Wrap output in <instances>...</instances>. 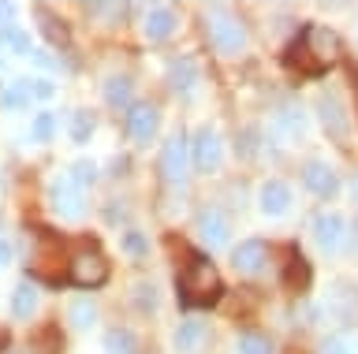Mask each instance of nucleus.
<instances>
[{"label":"nucleus","mask_w":358,"mask_h":354,"mask_svg":"<svg viewBox=\"0 0 358 354\" xmlns=\"http://www.w3.org/2000/svg\"><path fill=\"white\" fill-rule=\"evenodd\" d=\"M49 202H52V209L60 213L64 220H78L86 213V205H83V191L71 183V175H60V179H52V186H49Z\"/></svg>","instance_id":"6"},{"label":"nucleus","mask_w":358,"mask_h":354,"mask_svg":"<svg viewBox=\"0 0 358 354\" xmlns=\"http://www.w3.org/2000/svg\"><path fill=\"white\" fill-rule=\"evenodd\" d=\"M145 38H153V41H161V38H168L176 30V12L172 8H150V12H145Z\"/></svg>","instance_id":"17"},{"label":"nucleus","mask_w":358,"mask_h":354,"mask_svg":"<svg viewBox=\"0 0 358 354\" xmlns=\"http://www.w3.org/2000/svg\"><path fill=\"white\" fill-rule=\"evenodd\" d=\"M313 239L324 253H336L343 246V216L336 213H317L313 216Z\"/></svg>","instance_id":"10"},{"label":"nucleus","mask_w":358,"mask_h":354,"mask_svg":"<svg viewBox=\"0 0 358 354\" xmlns=\"http://www.w3.org/2000/svg\"><path fill=\"white\" fill-rule=\"evenodd\" d=\"M190 146H194V168L198 172H213L220 164V135L213 127H201Z\"/></svg>","instance_id":"9"},{"label":"nucleus","mask_w":358,"mask_h":354,"mask_svg":"<svg viewBox=\"0 0 358 354\" xmlns=\"http://www.w3.org/2000/svg\"><path fill=\"white\" fill-rule=\"evenodd\" d=\"M127 8L123 4H86V15H108V19H123Z\"/></svg>","instance_id":"32"},{"label":"nucleus","mask_w":358,"mask_h":354,"mask_svg":"<svg viewBox=\"0 0 358 354\" xmlns=\"http://www.w3.org/2000/svg\"><path fill=\"white\" fill-rule=\"evenodd\" d=\"M138 291H142V295H138V302H142V309H153V306H157V287H153V283H150V287L142 283Z\"/></svg>","instance_id":"34"},{"label":"nucleus","mask_w":358,"mask_h":354,"mask_svg":"<svg viewBox=\"0 0 358 354\" xmlns=\"http://www.w3.org/2000/svg\"><path fill=\"white\" fill-rule=\"evenodd\" d=\"M123 246H127L131 253H142V250H145V239L138 235V231H127V239H123Z\"/></svg>","instance_id":"35"},{"label":"nucleus","mask_w":358,"mask_h":354,"mask_svg":"<svg viewBox=\"0 0 358 354\" xmlns=\"http://www.w3.org/2000/svg\"><path fill=\"white\" fill-rule=\"evenodd\" d=\"M64 242L49 235V231H38V250H34V258H30V272L34 276H41V280H64Z\"/></svg>","instance_id":"4"},{"label":"nucleus","mask_w":358,"mask_h":354,"mask_svg":"<svg viewBox=\"0 0 358 354\" xmlns=\"http://www.w3.org/2000/svg\"><path fill=\"white\" fill-rule=\"evenodd\" d=\"M168 82H172L176 94H190V90H194V82H198V64L190 57L172 60V64H168Z\"/></svg>","instance_id":"15"},{"label":"nucleus","mask_w":358,"mask_h":354,"mask_svg":"<svg viewBox=\"0 0 358 354\" xmlns=\"http://www.w3.org/2000/svg\"><path fill=\"white\" fill-rule=\"evenodd\" d=\"M90 135H94V116L86 108H75L71 112V142H90Z\"/></svg>","instance_id":"26"},{"label":"nucleus","mask_w":358,"mask_h":354,"mask_svg":"<svg viewBox=\"0 0 358 354\" xmlns=\"http://www.w3.org/2000/svg\"><path fill=\"white\" fill-rule=\"evenodd\" d=\"M67 320H71V328L83 332V328H90L97 320V306L90 302V298H75L71 309H67Z\"/></svg>","instance_id":"22"},{"label":"nucleus","mask_w":358,"mask_h":354,"mask_svg":"<svg viewBox=\"0 0 358 354\" xmlns=\"http://www.w3.org/2000/svg\"><path fill=\"white\" fill-rule=\"evenodd\" d=\"M239 354H273V339L262 332H243L239 336Z\"/></svg>","instance_id":"25"},{"label":"nucleus","mask_w":358,"mask_h":354,"mask_svg":"<svg viewBox=\"0 0 358 354\" xmlns=\"http://www.w3.org/2000/svg\"><path fill=\"white\" fill-rule=\"evenodd\" d=\"M161 175L168 183H183V175H187V138L179 135V131L161 149Z\"/></svg>","instance_id":"7"},{"label":"nucleus","mask_w":358,"mask_h":354,"mask_svg":"<svg viewBox=\"0 0 358 354\" xmlns=\"http://www.w3.org/2000/svg\"><path fill=\"white\" fill-rule=\"evenodd\" d=\"M52 127H56L52 112H38V119H34V142H49L52 138Z\"/></svg>","instance_id":"31"},{"label":"nucleus","mask_w":358,"mask_h":354,"mask_svg":"<svg viewBox=\"0 0 358 354\" xmlns=\"http://www.w3.org/2000/svg\"><path fill=\"white\" fill-rule=\"evenodd\" d=\"M97 179V168H94V161H78L75 168H71V183L78 186V191H86L90 183Z\"/></svg>","instance_id":"29"},{"label":"nucleus","mask_w":358,"mask_h":354,"mask_svg":"<svg viewBox=\"0 0 358 354\" xmlns=\"http://www.w3.org/2000/svg\"><path fill=\"white\" fill-rule=\"evenodd\" d=\"M11 15H15V4H8V0H0V23H11Z\"/></svg>","instance_id":"37"},{"label":"nucleus","mask_w":358,"mask_h":354,"mask_svg":"<svg viewBox=\"0 0 358 354\" xmlns=\"http://www.w3.org/2000/svg\"><path fill=\"white\" fill-rule=\"evenodd\" d=\"M351 198H355V205H358V175H355V183H351Z\"/></svg>","instance_id":"39"},{"label":"nucleus","mask_w":358,"mask_h":354,"mask_svg":"<svg viewBox=\"0 0 358 354\" xmlns=\"http://www.w3.org/2000/svg\"><path fill=\"white\" fill-rule=\"evenodd\" d=\"M34 15H38V27H41V34L45 38H49L52 41V45H60V49H67V45H71V34H67V27L60 23V19H56L52 12H49V8H34Z\"/></svg>","instance_id":"18"},{"label":"nucleus","mask_w":358,"mask_h":354,"mask_svg":"<svg viewBox=\"0 0 358 354\" xmlns=\"http://www.w3.org/2000/svg\"><path fill=\"white\" fill-rule=\"evenodd\" d=\"M0 49H11V52H19V57H30V38L22 34V30H15V27H4L0 30Z\"/></svg>","instance_id":"24"},{"label":"nucleus","mask_w":358,"mask_h":354,"mask_svg":"<svg viewBox=\"0 0 358 354\" xmlns=\"http://www.w3.org/2000/svg\"><path fill=\"white\" fill-rule=\"evenodd\" d=\"M310 280V269H306V258L302 253H291V269H287V287L291 291H302Z\"/></svg>","instance_id":"27"},{"label":"nucleus","mask_w":358,"mask_h":354,"mask_svg":"<svg viewBox=\"0 0 358 354\" xmlns=\"http://www.w3.org/2000/svg\"><path fill=\"white\" fill-rule=\"evenodd\" d=\"M321 354H355V351L347 347L343 339H329V343H324V351H321Z\"/></svg>","instance_id":"36"},{"label":"nucleus","mask_w":358,"mask_h":354,"mask_svg":"<svg viewBox=\"0 0 358 354\" xmlns=\"http://www.w3.org/2000/svg\"><path fill=\"white\" fill-rule=\"evenodd\" d=\"M302 183H306L313 194H321V198H332L336 186H340L336 172L329 168V164H321V161H310L306 168H302Z\"/></svg>","instance_id":"12"},{"label":"nucleus","mask_w":358,"mask_h":354,"mask_svg":"<svg viewBox=\"0 0 358 354\" xmlns=\"http://www.w3.org/2000/svg\"><path fill=\"white\" fill-rule=\"evenodd\" d=\"M276 124L287 131V135H302L306 131V116H302V108H284V112L276 116Z\"/></svg>","instance_id":"28"},{"label":"nucleus","mask_w":358,"mask_h":354,"mask_svg":"<svg viewBox=\"0 0 358 354\" xmlns=\"http://www.w3.org/2000/svg\"><path fill=\"white\" fill-rule=\"evenodd\" d=\"M67 276H71V283L78 287H101L108 280V261H105V253L94 250V246H86V250H78L71 261H67Z\"/></svg>","instance_id":"5"},{"label":"nucleus","mask_w":358,"mask_h":354,"mask_svg":"<svg viewBox=\"0 0 358 354\" xmlns=\"http://www.w3.org/2000/svg\"><path fill=\"white\" fill-rule=\"evenodd\" d=\"M8 261H11V242H4V239H0V269H4Z\"/></svg>","instance_id":"38"},{"label":"nucleus","mask_w":358,"mask_h":354,"mask_svg":"<svg viewBox=\"0 0 358 354\" xmlns=\"http://www.w3.org/2000/svg\"><path fill=\"white\" fill-rule=\"evenodd\" d=\"M265 261H268V246L262 239H246V242H239V246L231 250V265H235V272H243V276L262 272Z\"/></svg>","instance_id":"8"},{"label":"nucleus","mask_w":358,"mask_h":354,"mask_svg":"<svg viewBox=\"0 0 358 354\" xmlns=\"http://www.w3.org/2000/svg\"><path fill=\"white\" fill-rule=\"evenodd\" d=\"M34 309H38V291H34V283H19L15 295H11V314H15V317H30Z\"/></svg>","instance_id":"21"},{"label":"nucleus","mask_w":358,"mask_h":354,"mask_svg":"<svg viewBox=\"0 0 358 354\" xmlns=\"http://www.w3.org/2000/svg\"><path fill=\"white\" fill-rule=\"evenodd\" d=\"M336 60H340V38H336L329 27H306L287 52V64H295V68L306 71V75H321L324 68H332Z\"/></svg>","instance_id":"1"},{"label":"nucleus","mask_w":358,"mask_h":354,"mask_svg":"<svg viewBox=\"0 0 358 354\" xmlns=\"http://www.w3.org/2000/svg\"><path fill=\"white\" fill-rule=\"evenodd\" d=\"M201 339H206V325H201L198 317H187L183 325L176 328V351H194Z\"/></svg>","instance_id":"19"},{"label":"nucleus","mask_w":358,"mask_h":354,"mask_svg":"<svg viewBox=\"0 0 358 354\" xmlns=\"http://www.w3.org/2000/svg\"><path fill=\"white\" fill-rule=\"evenodd\" d=\"M257 205H262V213L265 216H284L287 209H291V191H287V183H265L262 186V194H257Z\"/></svg>","instance_id":"13"},{"label":"nucleus","mask_w":358,"mask_h":354,"mask_svg":"<svg viewBox=\"0 0 358 354\" xmlns=\"http://www.w3.org/2000/svg\"><path fill=\"white\" fill-rule=\"evenodd\" d=\"M127 124H131V135L134 142H150L157 135V124H161V116H157V108L153 105H134L131 112H127Z\"/></svg>","instance_id":"14"},{"label":"nucleus","mask_w":358,"mask_h":354,"mask_svg":"<svg viewBox=\"0 0 358 354\" xmlns=\"http://www.w3.org/2000/svg\"><path fill=\"white\" fill-rule=\"evenodd\" d=\"M105 351L108 354H134L138 351V339H134L131 328H112L105 336Z\"/></svg>","instance_id":"20"},{"label":"nucleus","mask_w":358,"mask_h":354,"mask_svg":"<svg viewBox=\"0 0 358 354\" xmlns=\"http://www.w3.org/2000/svg\"><path fill=\"white\" fill-rule=\"evenodd\" d=\"M105 101L116 105V108L131 101V79L127 75H112V79L105 82Z\"/></svg>","instance_id":"23"},{"label":"nucleus","mask_w":358,"mask_h":354,"mask_svg":"<svg viewBox=\"0 0 358 354\" xmlns=\"http://www.w3.org/2000/svg\"><path fill=\"white\" fill-rule=\"evenodd\" d=\"M27 101H30L27 79H22V82H15V86H11V90H8L4 97H0V105H4V108H22V105H27Z\"/></svg>","instance_id":"30"},{"label":"nucleus","mask_w":358,"mask_h":354,"mask_svg":"<svg viewBox=\"0 0 358 354\" xmlns=\"http://www.w3.org/2000/svg\"><path fill=\"white\" fill-rule=\"evenodd\" d=\"M206 27H209L213 45H217L224 57H235V52H243V45H246V27L228 12V8L213 4L209 12H206Z\"/></svg>","instance_id":"3"},{"label":"nucleus","mask_w":358,"mask_h":354,"mask_svg":"<svg viewBox=\"0 0 358 354\" xmlns=\"http://www.w3.org/2000/svg\"><path fill=\"white\" fill-rule=\"evenodd\" d=\"M194 228H198V235L209 242V246H224L228 242V216L220 213V209H201L198 220H194Z\"/></svg>","instance_id":"11"},{"label":"nucleus","mask_w":358,"mask_h":354,"mask_svg":"<svg viewBox=\"0 0 358 354\" xmlns=\"http://www.w3.org/2000/svg\"><path fill=\"white\" fill-rule=\"evenodd\" d=\"M317 108H321V124H324V131H329L336 142H343V138H347V116H343L340 101H336V97H321Z\"/></svg>","instance_id":"16"},{"label":"nucleus","mask_w":358,"mask_h":354,"mask_svg":"<svg viewBox=\"0 0 358 354\" xmlns=\"http://www.w3.org/2000/svg\"><path fill=\"white\" fill-rule=\"evenodd\" d=\"M27 90H30V97H52L56 86L49 79H27Z\"/></svg>","instance_id":"33"},{"label":"nucleus","mask_w":358,"mask_h":354,"mask_svg":"<svg viewBox=\"0 0 358 354\" xmlns=\"http://www.w3.org/2000/svg\"><path fill=\"white\" fill-rule=\"evenodd\" d=\"M176 283H179V302L183 306H213L220 298V272L201 253H190Z\"/></svg>","instance_id":"2"}]
</instances>
